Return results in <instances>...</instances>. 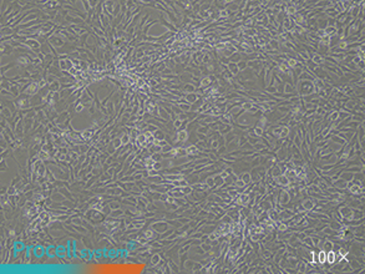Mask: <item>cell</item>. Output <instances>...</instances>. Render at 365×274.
<instances>
[{
  "mask_svg": "<svg viewBox=\"0 0 365 274\" xmlns=\"http://www.w3.org/2000/svg\"><path fill=\"white\" fill-rule=\"evenodd\" d=\"M145 269L142 263H104L89 266L87 273L91 274H140Z\"/></svg>",
  "mask_w": 365,
  "mask_h": 274,
  "instance_id": "1",
  "label": "cell"
}]
</instances>
